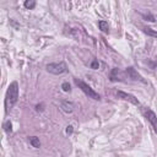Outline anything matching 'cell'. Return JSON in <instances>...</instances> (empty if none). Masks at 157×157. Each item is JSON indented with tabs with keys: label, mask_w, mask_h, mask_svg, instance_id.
I'll use <instances>...</instances> for the list:
<instances>
[{
	"label": "cell",
	"mask_w": 157,
	"mask_h": 157,
	"mask_svg": "<svg viewBox=\"0 0 157 157\" xmlns=\"http://www.w3.org/2000/svg\"><path fill=\"white\" fill-rule=\"evenodd\" d=\"M117 96L119 97V98H122V100H124V101H129L130 103H133V104H135V106H139L140 104V102H139V100L135 97V96H133V95H130V93H127V92H123V91H117Z\"/></svg>",
	"instance_id": "cell-5"
},
{
	"label": "cell",
	"mask_w": 157,
	"mask_h": 157,
	"mask_svg": "<svg viewBox=\"0 0 157 157\" xmlns=\"http://www.w3.org/2000/svg\"><path fill=\"white\" fill-rule=\"evenodd\" d=\"M75 83H76V86H79V88L82 90V92H85L86 96H88V98H92L95 101H100L101 100V96L90 85H87L86 82H83L82 80H79V79H75Z\"/></svg>",
	"instance_id": "cell-2"
},
{
	"label": "cell",
	"mask_w": 157,
	"mask_h": 157,
	"mask_svg": "<svg viewBox=\"0 0 157 157\" xmlns=\"http://www.w3.org/2000/svg\"><path fill=\"white\" fill-rule=\"evenodd\" d=\"M24 5H25L26 9L32 10V9H35V6H36V1H35V0H26V1L24 3Z\"/></svg>",
	"instance_id": "cell-11"
},
{
	"label": "cell",
	"mask_w": 157,
	"mask_h": 157,
	"mask_svg": "<svg viewBox=\"0 0 157 157\" xmlns=\"http://www.w3.org/2000/svg\"><path fill=\"white\" fill-rule=\"evenodd\" d=\"M74 108H75V106L72 102H70V101H63L61 102V109L65 113H72L74 112Z\"/></svg>",
	"instance_id": "cell-7"
},
{
	"label": "cell",
	"mask_w": 157,
	"mask_h": 157,
	"mask_svg": "<svg viewBox=\"0 0 157 157\" xmlns=\"http://www.w3.org/2000/svg\"><path fill=\"white\" fill-rule=\"evenodd\" d=\"M98 27H100V29L102 31V32H108V31H109L108 22H106V21H103V20L98 21Z\"/></svg>",
	"instance_id": "cell-9"
},
{
	"label": "cell",
	"mask_w": 157,
	"mask_h": 157,
	"mask_svg": "<svg viewBox=\"0 0 157 157\" xmlns=\"http://www.w3.org/2000/svg\"><path fill=\"white\" fill-rule=\"evenodd\" d=\"M125 74H127L131 80H135V81H141L142 83H146V81L142 79V76L139 74V72L135 70L134 68H131V66H129V68H127V70H125Z\"/></svg>",
	"instance_id": "cell-6"
},
{
	"label": "cell",
	"mask_w": 157,
	"mask_h": 157,
	"mask_svg": "<svg viewBox=\"0 0 157 157\" xmlns=\"http://www.w3.org/2000/svg\"><path fill=\"white\" fill-rule=\"evenodd\" d=\"M71 133H72V127L69 125V127L66 128V134H71Z\"/></svg>",
	"instance_id": "cell-17"
},
{
	"label": "cell",
	"mask_w": 157,
	"mask_h": 157,
	"mask_svg": "<svg viewBox=\"0 0 157 157\" xmlns=\"http://www.w3.org/2000/svg\"><path fill=\"white\" fill-rule=\"evenodd\" d=\"M98 66H100V64H98V60H97V59H95V60L91 63V68H92V69L96 70V69H98Z\"/></svg>",
	"instance_id": "cell-15"
},
{
	"label": "cell",
	"mask_w": 157,
	"mask_h": 157,
	"mask_svg": "<svg viewBox=\"0 0 157 157\" xmlns=\"http://www.w3.org/2000/svg\"><path fill=\"white\" fill-rule=\"evenodd\" d=\"M145 117L147 118V120L150 122V124L152 125V128L155 130V133L157 134V116L155 114V112H152L150 108L145 109Z\"/></svg>",
	"instance_id": "cell-4"
},
{
	"label": "cell",
	"mask_w": 157,
	"mask_h": 157,
	"mask_svg": "<svg viewBox=\"0 0 157 157\" xmlns=\"http://www.w3.org/2000/svg\"><path fill=\"white\" fill-rule=\"evenodd\" d=\"M47 71L50 72V74H54V75H61V74H65L68 71L66 64L64 61H60V63H52V64L47 65Z\"/></svg>",
	"instance_id": "cell-3"
},
{
	"label": "cell",
	"mask_w": 157,
	"mask_h": 157,
	"mask_svg": "<svg viewBox=\"0 0 157 157\" xmlns=\"http://www.w3.org/2000/svg\"><path fill=\"white\" fill-rule=\"evenodd\" d=\"M28 140H29V144L32 145V147H35V149H39L41 147V142H39V139L37 136H31Z\"/></svg>",
	"instance_id": "cell-8"
},
{
	"label": "cell",
	"mask_w": 157,
	"mask_h": 157,
	"mask_svg": "<svg viewBox=\"0 0 157 157\" xmlns=\"http://www.w3.org/2000/svg\"><path fill=\"white\" fill-rule=\"evenodd\" d=\"M18 100V83L16 81H13L10 83L6 91V97H5V108L6 112H9L10 108L15 106V103Z\"/></svg>",
	"instance_id": "cell-1"
},
{
	"label": "cell",
	"mask_w": 157,
	"mask_h": 157,
	"mask_svg": "<svg viewBox=\"0 0 157 157\" xmlns=\"http://www.w3.org/2000/svg\"><path fill=\"white\" fill-rule=\"evenodd\" d=\"M144 32L147 35V36H151V37L157 38V31H155V29L150 28V27H145V28H144Z\"/></svg>",
	"instance_id": "cell-10"
},
{
	"label": "cell",
	"mask_w": 157,
	"mask_h": 157,
	"mask_svg": "<svg viewBox=\"0 0 157 157\" xmlns=\"http://www.w3.org/2000/svg\"><path fill=\"white\" fill-rule=\"evenodd\" d=\"M119 74V69H113V71H112V74H111V80L112 81H118L119 79H118V75Z\"/></svg>",
	"instance_id": "cell-13"
},
{
	"label": "cell",
	"mask_w": 157,
	"mask_h": 157,
	"mask_svg": "<svg viewBox=\"0 0 157 157\" xmlns=\"http://www.w3.org/2000/svg\"><path fill=\"white\" fill-rule=\"evenodd\" d=\"M145 18H149V21H151V22H155V17L151 14H149L147 16H145Z\"/></svg>",
	"instance_id": "cell-16"
},
{
	"label": "cell",
	"mask_w": 157,
	"mask_h": 157,
	"mask_svg": "<svg viewBox=\"0 0 157 157\" xmlns=\"http://www.w3.org/2000/svg\"><path fill=\"white\" fill-rule=\"evenodd\" d=\"M4 130H5L7 134L13 133V124H11V122H10V120H6V122L4 123Z\"/></svg>",
	"instance_id": "cell-12"
},
{
	"label": "cell",
	"mask_w": 157,
	"mask_h": 157,
	"mask_svg": "<svg viewBox=\"0 0 157 157\" xmlns=\"http://www.w3.org/2000/svg\"><path fill=\"white\" fill-rule=\"evenodd\" d=\"M61 88H63V91H65V92H70V90H71V87H70V85H69V82H64L61 85Z\"/></svg>",
	"instance_id": "cell-14"
}]
</instances>
